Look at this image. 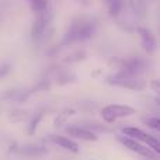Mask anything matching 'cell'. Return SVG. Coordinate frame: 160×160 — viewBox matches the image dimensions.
Here are the masks:
<instances>
[{
  "mask_svg": "<svg viewBox=\"0 0 160 160\" xmlns=\"http://www.w3.org/2000/svg\"><path fill=\"white\" fill-rule=\"evenodd\" d=\"M94 34V25L91 21L86 18H78L70 24L69 31L65 35V44H73V42L84 41L90 38Z\"/></svg>",
  "mask_w": 160,
  "mask_h": 160,
  "instance_id": "cell-1",
  "label": "cell"
},
{
  "mask_svg": "<svg viewBox=\"0 0 160 160\" xmlns=\"http://www.w3.org/2000/svg\"><path fill=\"white\" fill-rule=\"evenodd\" d=\"M121 131H122V135L129 136V138L143 143L145 146L152 149L153 152L158 153V155L160 153V143L156 136L149 135V133H146L145 131H142L141 128H136V127H124V128H121Z\"/></svg>",
  "mask_w": 160,
  "mask_h": 160,
  "instance_id": "cell-2",
  "label": "cell"
},
{
  "mask_svg": "<svg viewBox=\"0 0 160 160\" xmlns=\"http://www.w3.org/2000/svg\"><path fill=\"white\" fill-rule=\"evenodd\" d=\"M135 114V108L125 104H110L101 110V118L107 124H114L121 118H127Z\"/></svg>",
  "mask_w": 160,
  "mask_h": 160,
  "instance_id": "cell-3",
  "label": "cell"
},
{
  "mask_svg": "<svg viewBox=\"0 0 160 160\" xmlns=\"http://www.w3.org/2000/svg\"><path fill=\"white\" fill-rule=\"evenodd\" d=\"M105 82L111 86H117V87L122 88H129V90H143L146 88V83L138 76H129L124 75V73H115V75L108 76Z\"/></svg>",
  "mask_w": 160,
  "mask_h": 160,
  "instance_id": "cell-4",
  "label": "cell"
},
{
  "mask_svg": "<svg viewBox=\"0 0 160 160\" xmlns=\"http://www.w3.org/2000/svg\"><path fill=\"white\" fill-rule=\"evenodd\" d=\"M118 142L121 145H124L127 149H129L131 152L133 153H138L139 156H142V158L145 159H149V160H159V155L158 153H155L152 149H149L148 146H145L143 143H141V142L135 141V139L129 138V136H125V135H118Z\"/></svg>",
  "mask_w": 160,
  "mask_h": 160,
  "instance_id": "cell-5",
  "label": "cell"
},
{
  "mask_svg": "<svg viewBox=\"0 0 160 160\" xmlns=\"http://www.w3.org/2000/svg\"><path fill=\"white\" fill-rule=\"evenodd\" d=\"M65 132L69 136H72L73 139H80V141H84V142L98 141V136L96 135V132L82 127V125H70V127H66L65 128Z\"/></svg>",
  "mask_w": 160,
  "mask_h": 160,
  "instance_id": "cell-6",
  "label": "cell"
},
{
  "mask_svg": "<svg viewBox=\"0 0 160 160\" xmlns=\"http://www.w3.org/2000/svg\"><path fill=\"white\" fill-rule=\"evenodd\" d=\"M35 18H34L32 27H31V35L34 39H39L42 37V34L45 32L48 25V10L41 11V13H35Z\"/></svg>",
  "mask_w": 160,
  "mask_h": 160,
  "instance_id": "cell-7",
  "label": "cell"
},
{
  "mask_svg": "<svg viewBox=\"0 0 160 160\" xmlns=\"http://www.w3.org/2000/svg\"><path fill=\"white\" fill-rule=\"evenodd\" d=\"M51 142L55 145H58L59 148L65 150H69L72 153H79L80 148H79V143L75 142L73 139L70 138H66V136H62V135H51Z\"/></svg>",
  "mask_w": 160,
  "mask_h": 160,
  "instance_id": "cell-8",
  "label": "cell"
},
{
  "mask_svg": "<svg viewBox=\"0 0 160 160\" xmlns=\"http://www.w3.org/2000/svg\"><path fill=\"white\" fill-rule=\"evenodd\" d=\"M138 34L141 37V41H142V47L146 52L149 53H153L156 51V38L149 30L146 28H142L139 27L138 28Z\"/></svg>",
  "mask_w": 160,
  "mask_h": 160,
  "instance_id": "cell-9",
  "label": "cell"
},
{
  "mask_svg": "<svg viewBox=\"0 0 160 160\" xmlns=\"http://www.w3.org/2000/svg\"><path fill=\"white\" fill-rule=\"evenodd\" d=\"M18 152L25 156H30V158H38V156H44L48 150L47 148L41 146V145H28V146L20 148Z\"/></svg>",
  "mask_w": 160,
  "mask_h": 160,
  "instance_id": "cell-10",
  "label": "cell"
},
{
  "mask_svg": "<svg viewBox=\"0 0 160 160\" xmlns=\"http://www.w3.org/2000/svg\"><path fill=\"white\" fill-rule=\"evenodd\" d=\"M129 6L133 10V13L139 14V16H143L146 11V2L145 0H129Z\"/></svg>",
  "mask_w": 160,
  "mask_h": 160,
  "instance_id": "cell-11",
  "label": "cell"
},
{
  "mask_svg": "<svg viewBox=\"0 0 160 160\" xmlns=\"http://www.w3.org/2000/svg\"><path fill=\"white\" fill-rule=\"evenodd\" d=\"M108 6V10L112 16H117V14L121 11L122 6H124V0H105Z\"/></svg>",
  "mask_w": 160,
  "mask_h": 160,
  "instance_id": "cell-12",
  "label": "cell"
},
{
  "mask_svg": "<svg viewBox=\"0 0 160 160\" xmlns=\"http://www.w3.org/2000/svg\"><path fill=\"white\" fill-rule=\"evenodd\" d=\"M31 3V8L35 13H41V11L48 10V3L47 0H30Z\"/></svg>",
  "mask_w": 160,
  "mask_h": 160,
  "instance_id": "cell-13",
  "label": "cell"
},
{
  "mask_svg": "<svg viewBox=\"0 0 160 160\" xmlns=\"http://www.w3.org/2000/svg\"><path fill=\"white\" fill-rule=\"evenodd\" d=\"M42 117H44V114L38 112V115H35L32 119H31L30 127H28V133H30V135H34V133H35L37 128H38L39 122H41V119H42Z\"/></svg>",
  "mask_w": 160,
  "mask_h": 160,
  "instance_id": "cell-14",
  "label": "cell"
},
{
  "mask_svg": "<svg viewBox=\"0 0 160 160\" xmlns=\"http://www.w3.org/2000/svg\"><path fill=\"white\" fill-rule=\"evenodd\" d=\"M75 114V110H66L63 111L62 114H59V117L55 119V127H61L63 122H66V119L69 118L70 115H73Z\"/></svg>",
  "mask_w": 160,
  "mask_h": 160,
  "instance_id": "cell-15",
  "label": "cell"
},
{
  "mask_svg": "<svg viewBox=\"0 0 160 160\" xmlns=\"http://www.w3.org/2000/svg\"><path fill=\"white\" fill-rule=\"evenodd\" d=\"M145 125L149 128H152V129L155 131H159L160 129V119L158 118V117H150V118H146L143 119Z\"/></svg>",
  "mask_w": 160,
  "mask_h": 160,
  "instance_id": "cell-16",
  "label": "cell"
},
{
  "mask_svg": "<svg viewBox=\"0 0 160 160\" xmlns=\"http://www.w3.org/2000/svg\"><path fill=\"white\" fill-rule=\"evenodd\" d=\"M10 68H11V65H8V63L2 65V66H0V78H3V76L7 75V73L10 72Z\"/></svg>",
  "mask_w": 160,
  "mask_h": 160,
  "instance_id": "cell-17",
  "label": "cell"
}]
</instances>
